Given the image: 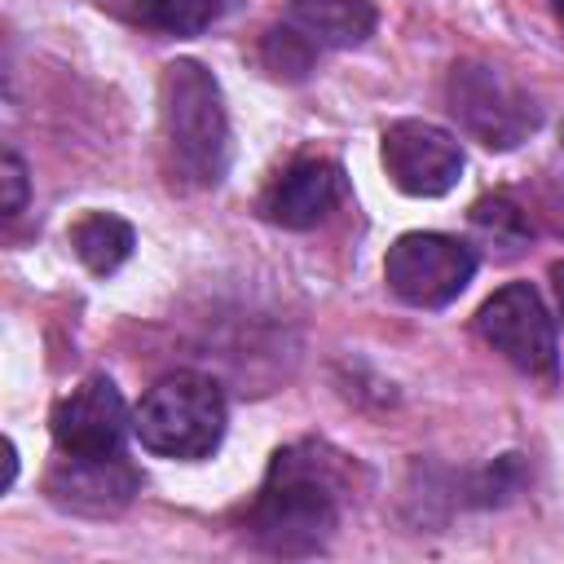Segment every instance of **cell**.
Segmentation results:
<instances>
[{
    "instance_id": "1",
    "label": "cell",
    "mask_w": 564,
    "mask_h": 564,
    "mask_svg": "<svg viewBox=\"0 0 564 564\" xmlns=\"http://www.w3.org/2000/svg\"><path fill=\"white\" fill-rule=\"evenodd\" d=\"M335 524H339L335 458L313 441L278 449L247 511L251 538L273 555H313L330 542Z\"/></svg>"
},
{
    "instance_id": "2",
    "label": "cell",
    "mask_w": 564,
    "mask_h": 564,
    "mask_svg": "<svg viewBox=\"0 0 564 564\" xmlns=\"http://www.w3.org/2000/svg\"><path fill=\"white\" fill-rule=\"evenodd\" d=\"M159 119L172 172L198 189L216 185L229 163V115L216 75L189 57L167 62L159 79Z\"/></svg>"
},
{
    "instance_id": "3",
    "label": "cell",
    "mask_w": 564,
    "mask_h": 564,
    "mask_svg": "<svg viewBox=\"0 0 564 564\" xmlns=\"http://www.w3.org/2000/svg\"><path fill=\"white\" fill-rule=\"evenodd\" d=\"M225 392L198 370L163 375L137 405L132 432L150 454L163 458H207L225 436Z\"/></svg>"
},
{
    "instance_id": "4",
    "label": "cell",
    "mask_w": 564,
    "mask_h": 564,
    "mask_svg": "<svg viewBox=\"0 0 564 564\" xmlns=\"http://www.w3.org/2000/svg\"><path fill=\"white\" fill-rule=\"evenodd\" d=\"M449 115L467 137L485 150H516L538 128V101L524 84H516L502 66L489 62H458L445 84Z\"/></svg>"
},
{
    "instance_id": "5",
    "label": "cell",
    "mask_w": 564,
    "mask_h": 564,
    "mask_svg": "<svg viewBox=\"0 0 564 564\" xmlns=\"http://www.w3.org/2000/svg\"><path fill=\"white\" fill-rule=\"evenodd\" d=\"M476 330H480L485 344H489L494 352H502L520 375L555 383V375H560L555 322H551L542 295H538L529 282H507L502 291H494V295L480 304V313H476Z\"/></svg>"
},
{
    "instance_id": "6",
    "label": "cell",
    "mask_w": 564,
    "mask_h": 564,
    "mask_svg": "<svg viewBox=\"0 0 564 564\" xmlns=\"http://www.w3.org/2000/svg\"><path fill=\"white\" fill-rule=\"evenodd\" d=\"M476 273V256L467 242L445 234H401L383 256L388 291L414 308H445L463 295Z\"/></svg>"
},
{
    "instance_id": "7",
    "label": "cell",
    "mask_w": 564,
    "mask_h": 564,
    "mask_svg": "<svg viewBox=\"0 0 564 564\" xmlns=\"http://www.w3.org/2000/svg\"><path fill=\"white\" fill-rule=\"evenodd\" d=\"M48 427H53V445L66 458H84V463L119 458L128 436V405L106 375H93L53 405Z\"/></svg>"
},
{
    "instance_id": "8",
    "label": "cell",
    "mask_w": 564,
    "mask_h": 564,
    "mask_svg": "<svg viewBox=\"0 0 564 564\" xmlns=\"http://www.w3.org/2000/svg\"><path fill=\"white\" fill-rule=\"evenodd\" d=\"M383 167L401 194L441 198L458 185L463 145L427 119H397L383 128Z\"/></svg>"
},
{
    "instance_id": "9",
    "label": "cell",
    "mask_w": 564,
    "mask_h": 564,
    "mask_svg": "<svg viewBox=\"0 0 564 564\" xmlns=\"http://www.w3.org/2000/svg\"><path fill=\"white\" fill-rule=\"evenodd\" d=\"M339 194H344V181L330 159H300L264 189L260 212L282 229H313L335 212Z\"/></svg>"
},
{
    "instance_id": "10",
    "label": "cell",
    "mask_w": 564,
    "mask_h": 564,
    "mask_svg": "<svg viewBox=\"0 0 564 564\" xmlns=\"http://www.w3.org/2000/svg\"><path fill=\"white\" fill-rule=\"evenodd\" d=\"M66 463L70 467L53 471V480H48V489H53V498L62 507L106 516V511H119L132 498V489H137V476L123 463V454L119 458H93V463L66 458Z\"/></svg>"
},
{
    "instance_id": "11",
    "label": "cell",
    "mask_w": 564,
    "mask_h": 564,
    "mask_svg": "<svg viewBox=\"0 0 564 564\" xmlns=\"http://www.w3.org/2000/svg\"><path fill=\"white\" fill-rule=\"evenodd\" d=\"M313 53L322 48H352L375 31L370 0H291L286 22Z\"/></svg>"
},
{
    "instance_id": "12",
    "label": "cell",
    "mask_w": 564,
    "mask_h": 564,
    "mask_svg": "<svg viewBox=\"0 0 564 564\" xmlns=\"http://www.w3.org/2000/svg\"><path fill=\"white\" fill-rule=\"evenodd\" d=\"M70 247H75V256H79L97 278H106V273H115V269L132 256L137 234H132V225H128L123 216L88 212V216L70 229Z\"/></svg>"
},
{
    "instance_id": "13",
    "label": "cell",
    "mask_w": 564,
    "mask_h": 564,
    "mask_svg": "<svg viewBox=\"0 0 564 564\" xmlns=\"http://www.w3.org/2000/svg\"><path fill=\"white\" fill-rule=\"evenodd\" d=\"M132 13L150 31H163V35H198V31H207L225 13V0H137Z\"/></svg>"
},
{
    "instance_id": "14",
    "label": "cell",
    "mask_w": 564,
    "mask_h": 564,
    "mask_svg": "<svg viewBox=\"0 0 564 564\" xmlns=\"http://www.w3.org/2000/svg\"><path fill=\"white\" fill-rule=\"evenodd\" d=\"M313 48L291 31V26H273L269 40H264V62L273 75H286V79H300L308 66H313Z\"/></svg>"
},
{
    "instance_id": "15",
    "label": "cell",
    "mask_w": 564,
    "mask_h": 564,
    "mask_svg": "<svg viewBox=\"0 0 564 564\" xmlns=\"http://www.w3.org/2000/svg\"><path fill=\"white\" fill-rule=\"evenodd\" d=\"M0 185H4V203H0V212H4V216H18V212L26 207V167H22V159H18L13 150H4Z\"/></svg>"
},
{
    "instance_id": "16",
    "label": "cell",
    "mask_w": 564,
    "mask_h": 564,
    "mask_svg": "<svg viewBox=\"0 0 564 564\" xmlns=\"http://www.w3.org/2000/svg\"><path fill=\"white\" fill-rule=\"evenodd\" d=\"M551 286H555V304H560V317H564V260L551 264Z\"/></svg>"
},
{
    "instance_id": "17",
    "label": "cell",
    "mask_w": 564,
    "mask_h": 564,
    "mask_svg": "<svg viewBox=\"0 0 564 564\" xmlns=\"http://www.w3.org/2000/svg\"><path fill=\"white\" fill-rule=\"evenodd\" d=\"M551 4H555V13H560V18H564V0H551Z\"/></svg>"
}]
</instances>
